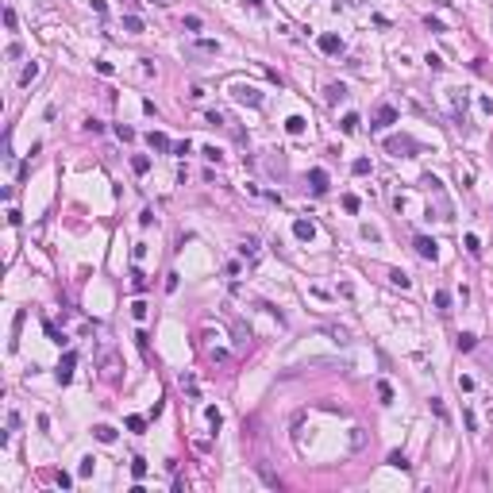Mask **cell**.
Here are the masks:
<instances>
[{"instance_id":"cell-17","label":"cell","mask_w":493,"mask_h":493,"mask_svg":"<svg viewBox=\"0 0 493 493\" xmlns=\"http://www.w3.org/2000/svg\"><path fill=\"white\" fill-rule=\"evenodd\" d=\"M389 281H393V285H401V289H408V274H401V270H393V274H389Z\"/></svg>"},{"instance_id":"cell-32","label":"cell","mask_w":493,"mask_h":493,"mask_svg":"<svg viewBox=\"0 0 493 493\" xmlns=\"http://www.w3.org/2000/svg\"><path fill=\"white\" fill-rule=\"evenodd\" d=\"M246 4H250V8H254V12H262V0H246Z\"/></svg>"},{"instance_id":"cell-20","label":"cell","mask_w":493,"mask_h":493,"mask_svg":"<svg viewBox=\"0 0 493 493\" xmlns=\"http://www.w3.org/2000/svg\"><path fill=\"white\" fill-rule=\"evenodd\" d=\"M343 131H347V135L359 131V116H343Z\"/></svg>"},{"instance_id":"cell-28","label":"cell","mask_w":493,"mask_h":493,"mask_svg":"<svg viewBox=\"0 0 493 493\" xmlns=\"http://www.w3.org/2000/svg\"><path fill=\"white\" fill-rule=\"evenodd\" d=\"M355 174H370V162H366V158H355Z\"/></svg>"},{"instance_id":"cell-13","label":"cell","mask_w":493,"mask_h":493,"mask_svg":"<svg viewBox=\"0 0 493 493\" xmlns=\"http://www.w3.org/2000/svg\"><path fill=\"white\" fill-rule=\"evenodd\" d=\"M123 31L139 35V31H143V20H139V16H123Z\"/></svg>"},{"instance_id":"cell-27","label":"cell","mask_w":493,"mask_h":493,"mask_svg":"<svg viewBox=\"0 0 493 493\" xmlns=\"http://www.w3.org/2000/svg\"><path fill=\"white\" fill-rule=\"evenodd\" d=\"M378 397H381V401H393V389H389L385 381H381V385H378Z\"/></svg>"},{"instance_id":"cell-16","label":"cell","mask_w":493,"mask_h":493,"mask_svg":"<svg viewBox=\"0 0 493 493\" xmlns=\"http://www.w3.org/2000/svg\"><path fill=\"white\" fill-rule=\"evenodd\" d=\"M474 343H478V339H474L470 332H462V336H459V351H474Z\"/></svg>"},{"instance_id":"cell-11","label":"cell","mask_w":493,"mask_h":493,"mask_svg":"<svg viewBox=\"0 0 493 493\" xmlns=\"http://www.w3.org/2000/svg\"><path fill=\"white\" fill-rule=\"evenodd\" d=\"M35 77H39V62H31V66H27V69L20 73V85H31Z\"/></svg>"},{"instance_id":"cell-3","label":"cell","mask_w":493,"mask_h":493,"mask_svg":"<svg viewBox=\"0 0 493 493\" xmlns=\"http://www.w3.org/2000/svg\"><path fill=\"white\" fill-rule=\"evenodd\" d=\"M389 123H397V108H389V104H381L378 108V116H374V123H370V127H389Z\"/></svg>"},{"instance_id":"cell-21","label":"cell","mask_w":493,"mask_h":493,"mask_svg":"<svg viewBox=\"0 0 493 493\" xmlns=\"http://www.w3.org/2000/svg\"><path fill=\"white\" fill-rule=\"evenodd\" d=\"M447 305H451V297L439 289V293H435V308H439V312H447Z\"/></svg>"},{"instance_id":"cell-8","label":"cell","mask_w":493,"mask_h":493,"mask_svg":"<svg viewBox=\"0 0 493 493\" xmlns=\"http://www.w3.org/2000/svg\"><path fill=\"white\" fill-rule=\"evenodd\" d=\"M293 231H297V239H312V231H316V227L308 224V220H297V224H293Z\"/></svg>"},{"instance_id":"cell-5","label":"cell","mask_w":493,"mask_h":493,"mask_svg":"<svg viewBox=\"0 0 493 493\" xmlns=\"http://www.w3.org/2000/svg\"><path fill=\"white\" fill-rule=\"evenodd\" d=\"M308 181H312V193H328V174H324V170H312Z\"/></svg>"},{"instance_id":"cell-4","label":"cell","mask_w":493,"mask_h":493,"mask_svg":"<svg viewBox=\"0 0 493 493\" xmlns=\"http://www.w3.org/2000/svg\"><path fill=\"white\" fill-rule=\"evenodd\" d=\"M73 366H77V355H73V351H66V359L58 362V381H62V385L73 378Z\"/></svg>"},{"instance_id":"cell-10","label":"cell","mask_w":493,"mask_h":493,"mask_svg":"<svg viewBox=\"0 0 493 493\" xmlns=\"http://www.w3.org/2000/svg\"><path fill=\"white\" fill-rule=\"evenodd\" d=\"M151 147H154V151H170L174 143H170V139H166L162 131H151Z\"/></svg>"},{"instance_id":"cell-2","label":"cell","mask_w":493,"mask_h":493,"mask_svg":"<svg viewBox=\"0 0 493 493\" xmlns=\"http://www.w3.org/2000/svg\"><path fill=\"white\" fill-rule=\"evenodd\" d=\"M416 254H420V258H428V262H435V258H439V246H435V239L416 235Z\"/></svg>"},{"instance_id":"cell-9","label":"cell","mask_w":493,"mask_h":493,"mask_svg":"<svg viewBox=\"0 0 493 493\" xmlns=\"http://www.w3.org/2000/svg\"><path fill=\"white\" fill-rule=\"evenodd\" d=\"M320 50H324V54H336L339 39H336V35H320Z\"/></svg>"},{"instance_id":"cell-1","label":"cell","mask_w":493,"mask_h":493,"mask_svg":"<svg viewBox=\"0 0 493 493\" xmlns=\"http://www.w3.org/2000/svg\"><path fill=\"white\" fill-rule=\"evenodd\" d=\"M231 96H235L239 104H250V108H258V104H262L258 89H246V85H231Z\"/></svg>"},{"instance_id":"cell-22","label":"cell","mask_w":493,"mask_h":493,"mask_svg":"<svg viewBox=\"0 0 493 493\" xmlns=\"http://www.w3.org/2000/svg\"><path fill=\"white\" fill-rule=\"evenodd\" d=\"M431 412H435L439 420H447V408H443V401H439V397H431Z\"/></svg>"},{"instance_id":"cell-6","label":"cell","mask_w":493,"mask_h":493,"mask_svg":"<svg viewBox=\"0 0 493 493\" xmlns=\"http://www.w3.org/2000/svg\"><path fill=\"white\" fill-rule=\"evenodd\" d=\"M92 435H96L100 443H116V428H108V424H96V428H92Z\"/></svg>"},{"instance_id":"cell-29","label":"cell","mask_w":493,"mask_h":493,"mask_svg":"<svg viewBox=\"0 0 493 493\" xmlns=\"http://www.w3.org/2000/svg\"><path fill=\"white\" fill-rule=\"evenodd\" d=\"M343 208H347V212H359V197H343Z\"/></svg>"},{"instance_id":"cell-14","label":"cell","mask_w":493,"mask_h":493,"mask_svg":"<svg viewBox=\"0 0 493 493\" xmlns=\"http://www.w3.org/2000/svg\"><path fill=\"white\" fill-rule=\"evenodd\" d=\"M193 50H201V54H216L220 43H212V39H201V43H193Z\"/></svg>"},{"instance_id":"cell-31","label":"cell","mask_w":493,"mask_h":493,"mask_svg":"<svg viewBox=\"0 0 493 493\" xmlns=\"http://www.w3.org/2000/svg\"><path fill=\"white\" fill-rule=\"evenodd\" d=\"M466 250H470V254H478V250H482V246H478V235H466Z\"/></svg>"},{"instance_id":"cell-12","label":"cell","mask_w":493,"mask_h":493,"mask_svg":"<svg viewBox=\"0 0 493 493\" xmlns=\"http://www.w3.org/2000/svg\"><path fill=\"white\" fill-rule=\"evenodd\" d=\"M285 131H289V135H301V131H305V120H301V116H289V120H285Z\"/></svg>"},{"instance_id":"cell-15","label":"cell","mask_w":493,"mask_h":493,"mask_svg":"<svg viewBox=\"0 0 493 493\" xmlns=\"http://www.w3.org/2000/svg\"><path fill=\"white\" fill-rule=\"evenodd\" d=\"M131 170H135V174H147V170H151V158H143V154L131 158Z\"/></svg>"},{"instance_id":"cell-24","label":"cell","mask_w":493,"mask_h":493,"mask_svg":"<svg viewBox=\"0 0 493 493\" xmlns=\"http://www.w3.org/2000/svg\"><path fill=\"white\" fill-rule=\"evenodd\" d=\"M239 250H243V254H254V250H258V239H243V243H239Z\"/></svg>"},{"instance_id":"cell-23","label":"cell","mask_w":493,"mask_h":493,"mask_svg":"<svg viewBox=\"0 0 493 493\" xmlns=\"http://www.w3.org/2000/svg\"><path fill=\"white\" fill-rule=\"evenodd\" d=\"M131 474H135V478H147V462H143V459H135V462H131Z\"/></svg>"},{"instance_id":"cell-30","label":"cell","mask_w":493,"mask_h":493,"mask_svg":"<svg viewBox=\"0 0 493 493\" xmlns=\"http://www.w3.org/2000/svg\"><path fill=\"white\" fill-rule=\"evenodd\" d=\"M389 462H393V466H401V470H404V466H408V462H404V455H401V451H393V455H389Z\"/></svg>"},{"instance_id":"cell-18","label":"cell","mask_w":493,"mask_h":493,"mask_svg":"<svg viewBox=\"0 0 493 493\" xmlns=\"http://www.w3.org/2000/svg\"><path fill=\"white\" fill-rule=\"evenodd\" d=\"M181 27H185V31H201V16H185Z\"/></svg>"},{"instance_id":"cell-26","label":"cell","mask_w":493,"mask_h":493,"mask_svg":"<svg viewBox=\"0 0 493 493\" xmlns=\"http://www.w3.org/2000/svg\"><path fill=\"white\" fill-rule=\"evenodd\" d=\"M127 428H131V431H143V428H147V420H143V416H131V420H127Z\"/></svg>"},{"instance_id":"cell-7","label":"cell","mask_w":493,"mask_h":493,"mask_svg":"<svg viewBox=\"0 0 493 493\" xmlns=\"http://www.w3.org/2000/svg\"><path fill=\"white\" fill-rule=\"evenodd\" d=\"M389 151H393V154H401V151H416V143H412V139H389Z\"/></svg>"},{"instance_id":"cell-25","label":"cell","mask_w":493,"mask_h":493,"mask_svg":"<svg viewBox=\"0 0 493 493\" xmlns=\"http://www.w3.org/2000/svg\"><path fill=\"white\" fill-rule=\"evenodd\" d=\"M204 416H208V424H212V428H220V420H224V416H220V408H208Z\"/></svg>"},{"instance_id":"cell-19","label":"cell","mask_w":493,"mask_h":493,"mask_svg":"<svg viewBox=\"0 0 493 493\" xmlns=\"http://www.w3.org/2000/svg\"><path fill=\"white\" fill-rule=\"evenodd\" d=\"M343 96H347V89H343V85H332V89H328V100H332V104H336V100H343Z\"/></svg>"}]
</instances>
